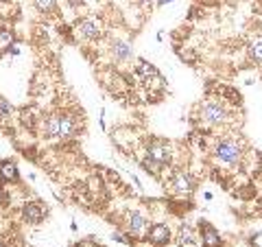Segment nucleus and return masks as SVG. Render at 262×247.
I'll return each instance as SVG.
<instances>
[{
    "label": "nucleus",
    "instance_id": "obj_17",
    "mask_svg": "<svg viewBox=\"0 0 262 247\" xmlns=\"http://www.w3.org/2000/svg\"><path fill=\"white\" fill-rule=\"evenodd\" d=\"M249 55H251L256 61H262V39H256V42L249 46Z\"/></svg>",
    "mask_w": 262,
    "mask_h": 247
},
{
    "label": "nucleus",
    "instance_id": "obj_1",
    "mask_svg": "<svg viewBox=\"0 0 262 247\" xmlns=\"http://www.w3.org/2000/svg\"><path fill=\"white\" fill-rule=\"evenodd\" d=\"M42 129L51 140H68L77 134L79 120L77 116H70V114H55V116H48L44 120Z\"/></svg>",
    "mask_w": 262,
    "mask_h": 247
},
{
    "label": "nucleus",
    "instance_id": "obj_11",
    "mask_svg": "<svg viewBox=\"0 0 262 247\" xmlns=\"http://www.w3.org/2000/svg\"><path fill=\"white\" fill-rule=\"evenodd\" d=\"M112 55H114V59H118V61H129L131 57H134L131 46L127 42H120V39H114L112 42Z\"/></svg>",
    "mask_w": 262,
    "mask_h": 247
},
{
    "label": "nucleus",
    "instance_id": "obj_6",
    "mask_svg": "<svg viewBox=\"0 0 262 247\" xmlns=\"http://www.w3.org/2000/svg\"><path fill=\"white\" fill-rule=\"evenodd\" d=\"M127 230H129V234L131 236H146L149 234V221H146V217L142 215L140 210H134L129 215V225H127Z\"/></svg>",
    "mask_w": 262,
    "mask_h": 247
},
{
    "label": "nucleus",
    "instance_id": "obj_21",
    "mask_svg": "<svg viewBox=\"0 0 262 247\" xmlns=\"http://www.w3.org/2000/svg\"><path fill=\"white\" fill-rule=\"evenodd\" d=\"M68 3H70V5H81L83 0H68Z\"/></svg>",
    "mask_w": 262,
    "mask_h": 247
},
{
    "label": "nucleus",
    "instance_id": "obj_23",
    "mask_svg": "<svg viewBox=\"0 0 262 247\" xmlns=\"http://www.w3.org/2000/svg\"><path fill=\"white\" fill-rule=\"evenodd\" d=\"M166 3H170V0H166Z\"/></svg>",
    "mask_w": 262,
    "mask_h": 247
},
{
    "label": "nucleus",
    "instance_id": "obj_5",
    "mask_svg": "<svg viewBox=\"0 0 262 247\" xmlns=\"http://www.w3.org/2000/svg\"><path fill=\"white\" fill-rule=\"evenodd\" d=\"M103 33V27H101V20L96 18H85L77 24V37L79 39H98Z\"/></svg>",
    "mask_w": 262,
    "mask_h": 247
},
{
    "label": "nucleus",
    "instance_id": "obj_7",
    "mask_svg": "<svg viewBox=\"0 0 262 247\" xmlns=\"http://www.w3.org/2000/svg\"><path fill=\"white\" fill-rule=\"evenodd\" d=\"M22 217L27 223H39V221H44V217H46V205L39 201H31L24 205Z\"/></svg>",
    "mask_w": 262,
    "mask_h": 247
},
{
    "label": "nucleus",
    "instance_id": "obj_22",
    "mask_svg": "<svg viewBox=\"0 0 262 247\" xmlns=\"http://www.w3.org/2000/svg\"><path fill=\"white\" fill-rule=\"evenodd\" d=\"M0 247H7V245H3V243H0Z\"/></svg>",
    "mask_w": 262,
    "mask_h": 247
},
{
    "label": "nucleus",
    "instance_id": "obj_8",
    "mask_svg": "<svg viewBox=\"0 0 262 247\" xmlns=\"http://www.w3.org/2000/svg\"><path fill=\"white\" fill-rule=\"evenodd\" d=\"M173 191L177 193V195H190L192 193V179H190V175L188 173H175L173 175Z\"/></svg>",
    "mask_w": 262,
    "mask_h": 247
},
{
    "label": "nucleus",
    "instance_id": "obj_15",
    "mask_svg": "<svg viewBox=\"0 0 262 247\" xmlns=\"http://www.w3.org/2000/svg\"><path fill=\"white\" fill-rule=\"evenodd\" d=\"M15 44V35L11 31H0V51H9Z\"/></svg>",
    "mask_w": 262,
    "mask_h": 247
},
{
    "label": "nucleus",
    "instance_id": "obj_12",
    "mask_svg": "<svg viewBox=\"0 0 262 247\" xmlns=\"http://www.w3.org/2000/svg\"><path fill=\"white\" fill-rule=\"evenodd\" d=\"M0 177L7 179V182H18V179H20V173H18V167H15V162H9V160H3V162H0Z\"/></svg>",
    "mask_w": 262,
    "mask_h": 247
},
{
    "label": "nucleus",
    "instance_id": "obj_10",
    "mask_svg": "<svg viewBox=\"0 0 262 247\" xmlns=\"http://www.w3.org/2000/svg\"><path fill=\"white\" fill-rule=\"evenodd\" d=\"M199 228H201V241H203V245H206V247H219L221 245V236H219V232L210 223H201Z\"/></svg>",
    "mask_w": 262,
    "mask_h": 247
},
{
    "label": "nucleus",
    "instance_id": "obj_4",
    "mask_svg": "<svg viewBox=\"0 0 262 247\" xmlns=\"http://www.w3.org/2000/svg\"><path fill=\"white\" fill-rule=\"evenodd\" d=\"M146 160H151L155 164H160V167H166L173 158V149H170L168 142H164V140H151L149 145H146Z\"/></svg>",
    "mask_w": 262,
    "mask_h": 247
},
{
    "label": "nucleus",
    "instance_id": "obj_20",
    "mask_svg": "<svg viewBox=\"0 0 262 247\" xmlns=\"http://www.w3.org/2000/svg\"><path fill=\"white\" fill-rule=\"evenodd\" d=\"M112 238H114V241H120V243H125V236H122V234H118V232H114V234H112Z\"/></svg>",
    "mask_w": 262,
    "mask_h": 247
},
{
    "label": "nucleus",
    "instance_id": "obj_19",
    "mask_svg": "<svg viewBox=\"0 0 262 247\" xmlns=\"http://www.w3.org/2000/svg\"><path fill=\"white\" fill-rule=\"evenodd\" d=\"M251 245H253V247H262V232H258V234L251 236Z\"/></svg>",
    "mask_w": 262,
    "mask_h": 247
},
{
    "label": "nucleus",
    "instance_id": "obj_3",
    "mask_svg": "<svg viewBox=\"0 0 262 247\" xmlns=\"http://www.w3.org/2000/svg\"><path fill=\"white\" fill-rule=\"evenodd\" d=\"M241 155H243L241 145L234 142V140H229V138L219 140V142L214 145V158L221 164H225V167H234V164H238Z\"/></svg>",
    "mask_w": 262,
    "mask_h": 247
},
{
    "label": "nucleus",
    "instance_id": "obj_13",
    "mask_svg": "<svg viewBox=\"0 0 262 247\" xmlns=\"http://www.w3.org/2000/svg\"><path fill=\"white\" fill-rule=\"evenodd\" d=\"M177 243L182 245V247H188V245H192V243H194V232H192V228H190V225H182V228H179Z\"/></svg>",
    "mask_w": 262,
    "mask_h": 247
},
{
    "label": "nucleus",
    "instance_id": "obj_16",
    "mask_svg": "<svg viewBox=\"0 0 262 247\" xmlns=\"http://www.w3.org/2000/svg\"><path fill=\"white\" fill-rule=\"evenodd\" d=\"M35 7L42 13H51L57 9V0H35Z\"/></svg>",
    "mask_w": 262,
    "mask_h": 247
},
{
    "label": "nucleus",
    "instance_id": "obj_2",
    "mask_svg": "<svg viewBox=\"0 0 262 247\" xmlns=\"http://www.w3.org/2000/svg\"><path fill=\"white\" fill-rule=\"evenodd\" d=\"M229 118L227 108L221 101H206L201 108V120L206 127H221Z\"/></svg>",
    "mask_w": 262,
    "mask_h": 247
},
{
    "label": "nucleus",
    "instance_id": "obj_18",
    "mask_svg": "<svg viewBox=\"0 0 262 247\" xmlns=\"http://www.w3.org/2000/svg\"><path fill=\"white\" fill-rule=\"evenodd\" d=\"M13 114V108L7 101H0V118H9Z\"/></svg>",
    "mask_w": 262,
    "mask_h": 247
},
{
    "label": "nucleus",
    "instance_id": "obj_9",
    "mask_svg": "<svg viewBox=\"0 0 262 247\" xmlns=\"http://www.w3.org/2000/svg\"><path fill=\"white\" fill-rule=\"evenodd\" d=\"M149 241L153 243V245H166V241L170 238V230H168V225H153L151 230H149Z\"/></svg>",
    "mask_w": 262,
    "mask_h": 247
},
{
    "label": "nucleus",
    "instance_id": "obj_14",
    "mask_svg": "<svg viewBox=\"0 0 262 247\" xmlns=\"http://www.w3.org/2000/svg\"><path fill=\"white\" fill-rule=\"evenodd\" d=\"M138 72H140L144 79H162L160 72H158V68H155V66H151V64H146V61H138Z\"/></svg>",
    "mask_w": 262,
    "mask_h": 247
}]
</instances>
